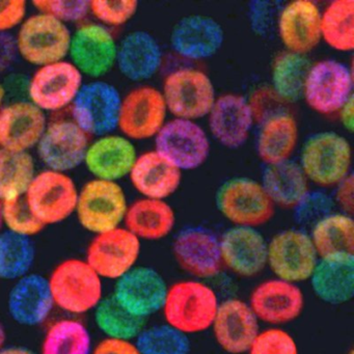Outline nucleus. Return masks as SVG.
<instances>
[{
	"instance_id": "nucleus-19",
	"label": "nucleus",
	"mask_w": 354,
	"mask_h": 354,
	"mask_svg": "<svg viewBox=\"0 0 354 354\" xmlns=\"http://www.w3.org/2000/svg\"><path fill=\"white\" fill-rule=\"evenodd\" d=\"M171 252L179 268L192 279L206 281L223 270L219 237L204 227H187L174 238Z\"/></svg>"
},
{
	"instance_id": "nucleus-52",
	"label": "nucleus",
	"mask_w": 354,
	"mask_h": 354,
	"mask_svg": "<svg viewBox=\"0 0 354 354\" xmlns=\"http://www.w3.org/2000/svg\"><path fill=\"white\" fill-rule=\"evenodd\" d=\"M18 57L15 36L11 32H0V74L13 67Z\"/></svg>"
},
{
	"instance_id": "nucleus-54",
	"label": "nucleus",
	"mask_w": 354,
	"mask_h": 354,
	"mask_svg": "<svg viewBox=\"0 0 354 354\" xmlns=\"http://www.w3.org/2000/svg\"><path fill=\"white\" fill-rule=\"evenodd\" d=\"M0 354H38V352L35 351L28 346L20 345V344H8L0 351Z\"/></svg>"
},
{
	"instance_id": "nucleus-46",
	"label": "nucleus",
	"mask_w": 354,
	"mask_h": 354,
	"mask_svg": "<svg viewBox=\"0 0 354 354\" xmlns=\"http://www.w3.org/2000/svg\"><path fill=\"white\" fill-rule=\"evenodd\" d=\"M32 5L37 12L48 14L67 26L80 24L90 15L88 0H36Z\"/></svg>"
},
{
	"instance_id": "nucleus-18",
	"label": "nucleus",
	"mask_w": 354,
	"mask_h": 354,
	"mask_svg": "<svg viewBox=\"0 0 354 354\" xmlns=\"http://www.w3.org/2000/svg\"><path fill=\"white\" fill-rule=\"evenodd\" d=\"M162 93L151 86H140L122 99L118 129L130 140L154 138L167 121Z\"/></svg>"
},
{
	"instance_id": "nucleus-1",
	"label": "nucleus",
	"mask_w": 354,
	"mask_h": 354,
	"mask_svg": "<svg viewBox=\"0 0 354 354\" xmlns=\"http://www.w3.org/2000/svg\"><path fill=\"white\" fill-rule=\"evenodd\" d=\"M55 310L84 318L104 299L105 281L84 260L70 257L57 262L47 275Z\"/></svg>"
},
{
	"instance_id": "nucleus-2",
	"label": "nucleus",
	"mask_w": 354,
	"mask_h": 354,
	"mask_svg": "<svg viewBox=\"0 0 354 354\" xmlns=\"http://www.w3.org/2000/svg\"><path fill=\"white\" fill-rule=\"evenodd\" d=\"M219 302L206 281L184 279L167 287L161 312L165 324L189 337L211 328Z\"/></svg>"
},
{
	"instance_id": "nucleus-53",
	"label": "nucleus",
	"mask_w": 354,
	"mask_h": 354,
	"mask_svg": "<svg viewBox=\"0 0 354 354\" xmlns=\"http://www.w3.org/2000/svg\"><path fill=\"white\" fill-rule=\"evenodd\" d=\"M339 123H341L342 127L346 130V131L352 133L353 132L354 122H353V98L351 100L348 101L341 109L339 113Z\"/></svg>"
},
{
	"instance_id": "nucleus-44",
	"label": "nucleus",
	"mask_w": 354,
	"mask_h": 354,
	"mask_svg": "<svg viewBox=\"0 0 354 354\" xmlns=\"http://www.w3.org/2000/svg\"><path fill=\"white\" fill-rule=\"evenodd\" d=\"M138 11L136 0H93L90 14L105 28H119L128 24Z\"/></svg>"
},
{
	"instance_id": "nucleus-28",
	"label": "nucleus",
	"mask_w": 354,
	"mask_h": 354,
	"mask_svg": "<svg viewBox=\"0 0 354 354\" xmlns=\"http://www.w3.org/2000/svg\"><path fill=\"white\" fill-rule=\"evenodd\" d=\"M138 156L132 140L111 133L90 142L84 165L93 179L119 182L129 176Z\"/></svg>"
},
{
	"instance_id": "nucleus-42",
	"label": "nucleus",
	"mask_w": 354,
	"mask_h": 354,
	"mask_svg": "<svg viewBox=\"0 0 354 354\" xmlns=\"http://www.w3.org/2000/svg\"><path fill=\"white\" fill-rule=\"evenodd\" d=\"M140 354H189V337L169 325L145 326L136 339Z\"/></svg>"
},
{
	"instance_id": "nucleus-4",
	"label": "nucleus",
	"mask_w": 354,
	"mask_h": 354,
	"mask_svg": "<svg viewBox=\"0 0 354 354\" xmlns=\"http://www.w3.org/2000/svg\"><path fill=\"white\" fill-rule=\"evenodd\" d=\"M215 205L234 227H259L272 221L275 206L260 181L236 177L223 182L215 194Z\"/></svg>"
},
{
	"instance_id": "nucleus-32",
	"label": "nucleus",
	"mask_w": 354,
	"mask_h": 354,
	"mask_svg": "<svg viewBox=\"0 0 354 354\" xmlns=\"http://www.w3.org/2000/svg\"><path fill=\"white\" fill-rule=\"evenodd\" d=\"M313 293L329 306H342L354 296V256L319 259L310 279Z\"/></svg>"
},
{
	"instance_id": "nucleus-29",
	"label": "nucleus",
	"mask_w": 354,
	"mask_h": 354,
	"mask_svg": "<svg viewBox=\"0 0 354 354\" xmlns=\"http://www.w3.org/2000/svg\"><path fill=\"white\" fill-rule=\"evenodd\" d=\"M163 62V53L157 39L146 30H133L118 43L115 67L134 82L154 77Z\"/></svg>"
},
{
	"instance_id": "nucleus-25",
	"label": "nucleus",
	"mask_w": 354,
	"mask_h": 354,
	"mask_svg": "<svg viewBox=\"0 0 354 354\" xmlns=\"http://www.w3.org/2000/svg\"><path fill=\"white\" fill-rule=\"evenodd\" d=\"M225 42L223 26L214 18L194 14L174 26L169 43L176 55L188 61H206L215 57Z\"/></svg>"
},
{
	"instance_id": "nucleus-23",
	"label": "nucleus",
	"mask_w": 354,
	"mask_h": 354,
	"mask_svg": "<svg viewBox=\"0 0 354 354\" xmlns=\"http://www.w3.org/2000/svg\"><path fill=\"white\" fill-rule=\"evenodd\" d=\"M210 329L225 353L246 354L261 330V324L248 301L231 297L219 302Z\"/></svg>"
},
{
	"instance_id": "nucleus-20",
	"label": "nucleus",
	"mask_w": 354,
	"mask_h": 354,
	"mask_svg": "<svg viewBox=\"0 0 354 354\" xmlns=\"http://www.w3.org/2000/svg\"><path fill=\"white\" fill-rule=\"evenodd\" d=\"M167 287L156 269L138 265L113 283L111 295L128 313L146 321L161 312Z\"/></svg>"
},
{
	"instance_id": "nucleus-55",
	"label": "nucleus",
	"mask_w": 354,
	"mask_h": 354,
	"mask_svg": "<svg viewBox=\"0 0 354 354\" xmlns=\"http://www.w3.org/2000/svg\"><path fill=\"white\" fill-rule=\"evenodd\" d=\"M8 337H9V333H8L7 325H6L5 321L0 318V351L8 345Z\"/></svg>"
},
{
	"instance_id": "nucleus-10",
	"label": "nucleus",
	"mask_w": 354,
	"mask_h": 354,
	"mask_svg": "<svg viewBox=\"0 0 354 354\" xmlns=\"http://www.w3.org/2000/svg\"><path fill=\"white\" fill-rule=\"evenodd\" d=\"M122 97L111 82H84L71 104V120L88 136H106L118 129Z\"/></svg>"
},
{
	"instance_id": "nucleus-51",
	"label": "nucleus",
	"mask_w": 354,
	"mask_h": 354,
	"mask_svg": "<svg viewBox=\"0 0 354 354\" xmlns=\"http://www.w3.org/2000/svg\"><path fill=\"white\" fill-rule=\"evenodd\" d=\"M91 354H140V352L134 341L101 337L95 342Z\"/></svg>"
},
{
	"instance_id": "nucleus-47",
	"label": "nucleus",
	"mask_w": 354,
	"mask_h": 354,
	"mask_svg": "<svg viewBox=\"0 0 354 354\" xmlns=\"http://www.w3.org/2000/svg\"><path fill=\"white\" fill-rule=\"evenodd\" d=\"M333 198L326 192L310 190L293 211L298 221L312 225L321 217L333 212Z\"/></svg>"
},
{
	"instance_id": "nucleus-31",
	"label": "nucleus",
	"mask_w": 354,
	"mask_h": 354,
	"mask_svg": "<svg viewBox=\"0 0 354 354\" xmlns=\"http://www.w3.org/2000/svg\"><path fill=\"white\" fill-rule=\"evenodd\" d=\"M299 142L297 120L281 111L259 123L256 151L265 165L291 160Z\"/></svg>"
},
{
	"instance_id": "nucleus-30",
	"label": "nucleus",
	"mask_w": 354,
	"mask_h": 354,
	"mask_svg": "<svg viewBox=\"0 0 354 354\" xmlns=\"http://www.w3.org/2000/svg\"><path fill=\"white\" fill-rule=\"evenodd\" d=\"M142 198L167 201L182 183V171L156 151L138 155L128 176Z\"/></svg>"
},
{
	"instance_id": "nucleus-26",
	"label": "nucleus",
	"mask_w": 354,
	"mask_h": 354,
	"mask_svg": "<svg viewBox=\"0 0 354 354\" xmlns=\"http://www.w3.org/2000/svg\"><path fill=\"white\" fill-rule=\"evenodd\" d=\"M277 32L286 51L306 55L321 42V10L312 0H295L279 12Z\"/></svg>"
},
{
	"instance_id": "nucleus-41",
	"label": "nucleus",
	"mask_w": 354,
	"mask_h": 354,
	"mask_svg": "<svg viewBox=\"0 0 354 354\" xmlns=\"http://www.w3.org/2000/svg\"><path fill=\"white\" fill-rule=\"evenodd\" d=\"M36 174V162L30 152L0 148V200L26 196Z\"/></svg>"
},
{
	"instance_id": "nucleus-14",
	"label": "nucleus",
	"mask_w": 354,
	"mask_h": 354,
	"mask_svg": "<svg viewBox=\"0 0 354 354\" xmlns=\"http://www.w3.org/2000/svg\"><path fill=\"white\" fill-rule=\"evenodd\" d=\"M118 42L109 28L86 22L72 32L69 61L84 77L101 80L115 67Z\"/></svg>"
},
{
	"instance_id": "nucleus-40",
	"label": "nucleus",
	"mask_w": 354,
	"mask_h": 354,
	"mask_svg": "<svg viewBox=\"0 0 354 354\" xmlns=\"http://www.w3.org/2000/svg\"><path fill=\"white\" fill-rule=\"evenodd\" d=\"M91 316L95 328L105 339L134 341L146 326V321L128 313L111 294L105 296Z\"/></svg>"
},
{
	"instance_id": "nucleus-27",
	"label": "nucleus",
	"mask_w": 354,
	"mask_h": 354,
	"mask_svg": "<svg viewBox=\"0 0 354 354\" xmlns=\"http://www.w3.org/2000/svg\"><path fill=\"white\" fill-rule=\"evenodd\" d=\"M46 113L30 101H17L0 109V148L30 152L42 138Z\"/></svg>"
},
{
	"instance_id": "nucleus-11",
	"label": "nucleus",
	"mask_w": 354,
	"mask_h": 354,
	"mask_svg": "<svg viewBox=\"0 0 354 354\" xmlns=\"http://www.w3.org/2000/svg\"><path fill=\"white\" fill-rule=\"evenodd\" d=\"M78 190L68 174L44 169L36 174L24 198L35 216L46 227L74 215Z\"/></svg>"
},
{
	"instance_id": "nucleus-56",
	"label": "nucleus",
	"mask_w": 354,
	"mask_h": 354,
	"mask_svg": "<svg viewBox=\"0 0 354 354\" xmlns=\"http://www.w3.org/2000/svg\"><path fill=\"white\" fill-rule=\"evenodd\" d=\"M3 230H5V227H3V201L0 200V233Z\"/></svg>"
},
{
	"instance_id": "nucleus-13",
	"label": "nucleus",
	"mask_w": 354,
	"mask_h": 354,
	"mask_svg": "<svg viewBox=\"0 0 354 354\" xmlns=\"http://www.w3.org/2000/svg\"><path fill=\"white\" fill-rule=\"evenodd\" d=\"M142 241L125 227L93 236L84 252V260L106 281H117L138 266Z\"/></svg>"
},
{
	"instance_id": "nucleus-15",
	"label": "nucleus",
	"mask_w": 354,
	"mask_h": 354,
	"mask_svg": "<svg viewBox=\"0 0 354 354\" xmlns=\"http://www.w3.org/2000/svg\"><path fill=\"white\" fill-rule=\"evenodd\" d=\"M84 84L82 74L64 59L37 68L28 84V97L45 113H57L71 106Z\"/></svg>"
},
{
	"instance_id": "nucleus-17",
	"label": "nucleus",
	"mask_w": 354,
	"mask_h": 354,
	"mask_svg": "<svg viewBox=\"0 0 354 354\" xmlns=\"http://www.w3.org/2000/svg\"><path fill=\"white\" fill-rule=\"evenodd\" d=\"M248 302L260 324L283 327L301 316L306 296L300 285L272 277L252 289Z\"/></svg>"
},
{
	"instance_id": "nucleus-38",
	"label": "nucleus",
	"mask_w": 354,
	"mask_h": 354,
	"mask_svg": "<svg viewBox=\"0 0 354 354\" xmlns=\"http://www.w3.org/2000/svg\"><path fill=\"white\" fill-rule=\"evenodd\" d=\"M38 250L32 238L3 230L0 233V281L13 283L30 274L36 266Z\"/></svg>"
},
{
	"instance_id": "nucleus-9",
	"label": "nucleus",
	"mask_w": 354,
	"mask_h": 354,
	"mask_svg": "<svg viewBox=\"0 0 354 354\" xmlns=\"http://www.w3.org/2000/svg\"><path fill=\"white\" fill-rule=\"evenodd\" d=\"M301 98L319 115H337L354 98L351 68L335 59H322L313 64L304 82Z\"/></svg>"
},
{
	"instance_id": "nucleus-21",
	"label": "nucleus",
	"mask_w": 354,
	"mask_h": 354,
	"mask_svg": "<svg viewBox=\"0 0 354 354\" xmlns=\"http://www.w3.org/2000/svg\"><path fill=\"white\" fill-rule=\"evenodd\" d=\"M90 136L71 119L48 123L37 145V153L46 169L68 174L84 165Z\"/></svg>"
},
{
	"instance_id": "nucleus-58",
	"label": "nucleus",
	"mask_w": 354,
	"mask_h": 354,
	"mask_svg": "<svg viewBox=\"0 0 354 354\" xmlns=\"http://www.w3.org/2000/svg\"><path fill=\"white\" fill-rule=\"evenodd\" d=\"M349 354H353V353H352V351H351V352H350V353H349Z\"/></svg>"
},
{
	"instance_id": "nucleus-50",
	"label": "nucleus",
	"mask_w": 354,
	"mask_h": 354,
	"mask_svg": "<svg viewBox=\"0 0 354 354\" xmlns=\"http://www.w3.org/2000/svg\"><path fill=\"white\" fill-rule=\"evenodd\" d=\"M333 198V205L339 208V212L353 215L354 212V178L353 174L342 180L335 187Z\"/></svg>"
},
{
	"instance_id": "nucleus-33",
	"label": "nucleus",
	"mask_w": 354,
	"mask_h": 354,
	"mask_svg": "<svg viewBox=\"0 0 354 354\" xmlns=\"http://www.w3.org/2000/svg\"><path fill=\"white\" fill-rule=\"evenodd\" d=\"M94 335L82 318L61 315L44 326L38 354H91Z\"/></svg>"
},
{
	"instance_id": "nucleus-37",
	"label": "nucleus",
	"mask_w": 354,
	"mask_h": 354,
	"mask_svg": "<svg viewBox=\"0 0 354 354\" xmlns=\"http://www.w3.org/2000/svg\"><path fill=\"white\" fill-rule=\"evenodd\" d=\"M310 65L306 55L286 50L273 59L270 88L285 104L295 103L301 98Z\"/></svg>"
},
{
	"instance_id": "nucleus-22",
	"label": "nucleus",
	"mask_w": 354,
	"mask_h": 354,
	"mask_svg": "<svg viewBox=\"0 0 354 354\" xmlns=\"http://www.w3.org/2000/svg\"><path fill=\"white\" fill-rule=\"evenodd\" d=\"M223 268L242 279H252L267 268V239L260 230L230 227L219 236Z\"/></svg>"
},
{
	"instance_id": "nucleus-36",
	"label": "nucleus",
	"mask_w": 354,
	"mask_h": 354,
	"mask_svg": "<svg viewBox=\"0 0 354 354\" xmlns=\"http://www.w3.org/2000/svg\"><path fill=\"white\" fill-rule=\"evenodd\" d=\"M308 234L319 259L354 256V221L351 215L333 211L315 221Z\"/></svg>"
},
{
	"instance_id": "nucleus-24",
	"label": "nucleus",
	"mask_w": 354,
	"mask_h": 354,
	"mask_svg": "<svg viewBox=\"0 0 354 354\" xmlns=\"http://www.w3.org/2000/svg\"><path fill=\"white\" fill-rule=\"evenodd\" d=\"M207 118L211 136L232 150L246 144L256 124L248 99L235 93L217 96Z\"/></svg>"
},
{
	"instance_id": "nucleus-3",
	"label": "nucleus",
	"mask_w": 354,
	"mask_h": 354,
	"mask_svg": "<svg viewBox=\"0 0 354 354\" xmlns=\"http://www.w3.org/2000/svg\"><path fill=\"white\" fill-rule=\"evenodd\" d=\"M297 162L310 184L335 188L352 174L351 145L337 132H317L302 145Z\"/></svg>"
},
{
	"instance_id": "nucleus-34",
	"label": "nucleus",
	"mask_w": 354,
	"mask_h": 354,
	"mask_svg": "<svg viewBox=\"0 0 354 354\" xmlns=\"http://www.w3.org/2000/svg\"><path fill=\"white\" fill-rule=\"evenodd\" d=\"M176 212L162 200L140 198L128 206L124 227L140 241H159L175 229Z\"/></svg>"
},
{
	"instance_id": "nucleus-5",
	"label": "nucleus",
	"mask_w": 354,
	"mask_h": 354,
	"mask_svg": "<svg viewBox=\"0 0 354 354\" xmlns=\"http://www.w3.org/2000/svg\"><path fill=\"white\" fill-rule=\"evenodd\" d=\"M128 206L119 182L92 179L78 190L74 215L80 227L95 236L123 227Z\"/></svg>"
},
{
	"instance_id": "nucleus-16",
	"label": "nucleus",
	"mask_w": 354,
	"mask_h": 354,
	"mask_svg": "<svg viewBox=\"0 0 354 354\" xmlns=\"http://www.w3.org/2000/svg\"><path fill=\"white\" fill-rule=\"evenodd\" d=\"M6 310L12 322L24 328L44 327L55 312L47 275L32 271L11 283Z\"/></svg>"
},
{
	"instance_id": "nucleus-43",
	"label": "nucleus",
	"mask_w": 354,
	"mask_h": 354,
	"mask_svg": "<svg viewBox=\"0 0 354 354\" xmlns=\"http://www.w3.org/2000/svg\"><path fill=\"white\" fill-rule=\"evenodd\" d=\"M3 215L6 231L17 235L34 239L45 229L30 210L24 196L3 202Z\"/></svg>"
},
{
	"instance_id": "nucleus-12",
	"label": "nucleus",
	"mask_w": 354,
	"mask_h": 354,
	"mask_svg": "<svg viewBox=\"0 0 354 354\" xmlns=\"http://www.w3.org/2000/svg\"><path fill=\"white\" fill-rule=\"evenodd\" d=\"M154 140V150L182 173L198 169L210 155V138L196 121L167 120Z\"/></svg>"
},
{
	"instance_id": "nucleus-6",
	"label": "nucleus",
	"mask_w": 354,
	"mask_h": 354,
	"mask_svg": "<svg viewBox=\"0 0 354 354\" xmlns=\"http://www.w3.org/2000/svg\"><path fill=\"white\" fill-rule=\"evenodd\" d=\"M72 32L48 14L28 16L16 35L18 55L37 68L67 59Z\"/></svg>"
},
{
	"instance_id": "nucleus-49",
	"label": "nucleus",
	"mask_w": 354,
	"mask_h": 354,
	"mask_svg": "<svg viewBox=\"0 0 354 354\" xmlns=\"http://www.w3.org/2000/svg\"><path fill=\"white\" fill-rule=\"evenodd\" d=\"M28 17V3L24 0H0V32H11Z\"/></svg>"
},
{
	"instance_id": "nucleus-8",
	"label": "nucleus",
	"mask_w": 354,
	"mask_h": 354,
	"mask_svg": "<svg viewBox=\"0 0 354 354\" xmlns=\"http://www.w3.org/2000/svg\"><path fill=\"white\" fill-rule=\"evenodd\" d=\"M160 91L167 113L176 119L196 122L208 115L217 97L208 74L194 68H181L171 72Z\"/></svg>"
},
{
	"instance_id": "nucleus-35",
	"label": "nucleus",
	"mask_w": 354,
	"mask_h": 354,
	"mask_svg": "<svg viewBox=\"0 0 354 354\" xmlns=\"http://www.w3.org/2000/svg\"><path fill=\"white\" fill-rule=\"evenodd\" d=\"M260 183L275 208L286 210H294L310 190L301 167L292 159L265 165Z\"/></svg>"
},
{
	"instance_id": "nucleus-45",
	"label": "nucleus",
	"mask_w": 354,
	"mask_h": 354,
	"mask_svg": "<svg viewBox=\"0 0 354 354\" xmlns=\"http://www.w3.org/2000/svg\"><path fill=\"white\" fill-rule=\"evenodd\" d=\"M246 354H299V347L283 327L266 326L259 331Z\"/></svg>"
},
{
	"instance_id": "nucleus-39",
	"label": "nucleus",
	"mask_w": 354,
	"mask_h": 354,
	"mask_svg": "<svg viewBox=\"0 0 354 354\" xmlns=\"http://www.w3.org/2000/svg\"><path fill=\"white\" fill-rule=\"evenodd\" d=\"M321 40L339 53L353 50V0H333L321 11Z\"/></svg>"
},
{
	"instance_id": "nucleus-48",
	"label": "nucleus",
	"mask_w": 354,
	"mask_h": 354,
	"mask_svg": "<svg viewBox=\"0 0 354 354\" xmlns=\"http://www.w3.org/2000/svg\"><path fill=\"white\" fill-rule=\"evenodd\" d=\"M248 102L254 113L256 123H261L274 113L285 111V103L275 95L271 88H261L254 91L248 99Z\"/></svg>"
},
{
	"instance_id": "nucleus-57",
	"label": "nucleus",
	"mask_w": 354,
	"mask_h": 354,
	"mask_svg": "<svg viewBox=\"0 0 354 354\" xmlns=\"http://www.w3.org/2000/svg\"><path fill=\"white\" fill-rule=\"evenodd\" d=\"M6 98V90L5 86H3V84H1V82H0V106H1V104H3V100H5Z\"/></svg>"
},
{
	"instance_id": "nucleus-7",
	"label": "nucleus",
	"mask_w": 354,
	"mask_h": 354,
	"mask_svg": "<svg viewBox=\"0 0 354 354\" xmlns=\"http://www.w3.org/2000/svg\"><path fill=\"white\" fill-rule=\"evenodd\" d=\"M319 257L308 232L289 227L267 240V268L273 277L300 283L310 281Z\"/></svg>"
}]
</instances>
